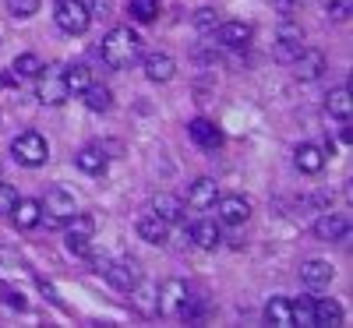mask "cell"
<instances>
[{
  "instance_id": "836d02e7",
  "label": "cell",
  "mask_w": 353,
  "mask_h": 328,
  "mask_svg": "<svg viewBox=\"0 0 353 328\" xmlns=\"http://www.w3.org/2000/svg\"><path fill=\"white\" fill-rule=\"evenodd\" d=\"M14 201H18V191H14L11 184L0 181V216H8L11 208H14Z\"/></svg>"
},
{
  "instance_id": "4dcf8cb0",
  "label": "cell",
  "mask_w": 353,
  "mask_h": 328,
  "mask_svg": "<svg viewBox=\"0 0 353 328\" xmlns=\"http://www.w3.org/2000/svg\"><path fill=\"white\" fill-rule=\"evenodd\" d=\"M191 21H194L198 32H209V28L219 25V11H216V8H198V11L191 14Z\"/></svg>"
},
{
  "instance_id": "6da1fadb",
  "label": "cell",
  "mask_w": 353,
  "mask_h": 328,
  "mask_svg": "<svg viewBox=\"0 0 353 328\" xmlns=\"http://www.w3.org/2000/svg\"><path fill=\"white\" fill-rule=\"evenodd\" d=\"M99 57L106 61V68H113V71L131 68L141 57V36L134 32V28H128V25H117V28H110V32L103 36Z\"/></svg>"
},
{
  "instance_id": "ac0fdd59",
  "label": "cell",
  "mask_w": 353,
  "mask_h": 328,
  "mask_svg": "<svg viewBox=\"0 0 353 328\" xmlns=\"http://www.w3.org/2000/svg\"><path fill=\"white\" fill-rule=\"evenodd\" d=\"M141 71H145V78H149V81L163 85V81H170L176 74V61H173L170 53H149V57H145V64H141Z\"/></svg>"
},
{
  "instance_id": "7a4b0ae2",
  "label": "cell",
  "mask_w": 353,
  "mask_h": 328,
  "mask_svg": "<svg viewBox=\"0 0 353 328\" xmlns=\"http://www.w3.org/2000/svg\"><path fill=\"white\" fill-rule=\"evenodd\" d=\"M36 96L46 106L68 103L71 88H68V78H64V64H43L39 68V74H36Z\"/></svg>"
},
{
  "instance_id": "7402d4cb",
  "label": "cell",
  "mask_w": 353,
  "mask_h": 328,
  "mask_svg": "<svg viewBox=\"0 0 353 328\" xmlns=\"http://www.w3.org/2000/svg\"><path fill=\"white\" fill-rule=\"evenodd\" d=\"M191 240H194V247H201V251H216V247L223 244L219 223H212V219H198V223L191 226Z\"/></svg>"
},
{
  "instance_id": "d590c367",
  "label": "cell",
  "mask_w": 353,
  "mask_h": 328,
  "mask_svg": "<svg viewBox=\"0 0 353 328\" xmlns=\"http://www.w3.org/2000/svg\"><path fill=\"white\" fill-rule=\"evenodd\" d=\"M85 8H88V14H106L110 11V0H85Z\"/></svg>"
},
{
  "instance_id": "5bb4252c",
  "label": "cell",
  "mask_w": 353,
  "mask_h": 328,
  "mask_svg": "<svg viewBox=\"0 0 353 328\" xmlns=\"http://www.w3.org/2000/svg\"><path fill=\"white\" fill-rule=\"evenodd\" d=\"M134 229H138V236L145 244H166L170 240V223H163L156 212H141Z\"/></svg>"
},
{
  "instance_id": "d6a6232c",
  "label": "cell",
  "mask_w": 353,
  "mask_h": 328,
  "mask_svg": "<svg viewBox=\"0 0 353 328\" xmlns=\"http://www.w3.org/2000/svg\"><path fill=\"white\" fill-rule=\"evenodd\" d=\"M68 251H71V254H78V258H88V254H92V236L68 233Z\"/></svg>"
},
{
  "instance_id": "f1b7e54d",
  "label": "cell",
  "mask_w": 353,
  "mask_h": 328,
  "mask_svg": "<svg viewBox=\"0 0 353 328\" xmlns=\"http://www.w3.org/2000/svg\"><path fill=\"white\" fill-rule=\"evenodd\" d=\"M64 78H68L71 92H85V88L92 85V71H88V64H71V68H64Z\"/></svg>"
},
{
  "instance_id": "74e56055",
  "label": "cell",
  "mask_w": 353,
  "mask_h": 328,
  "mask_svg": "<svg viewBox=\"0 0 353 328\" xmlns=\"http://www.w3.org/2000/svg\"><path fill=\"white\" fill-rule=\"evenodd\" d=\"M0 121H4V113H0Z\"/></svg>"
},
{
  "instance_id": "484cf974",
  "label": "cell",
  "mask_w": 353,
  "mask_h": 328,
  "mask_svg": "<svg viewBox=\"0 0 353 328\" xmlns=\"http://www.w3.org/2000/svg\"><path fill=\"white\" fill-rule=\"evenodd\" d=\"M81 96H85V106L92 110V113H106V110H113V92H110L106 85H96V81H92Z\"/></svg>"
},
{
  "instance_id": "f546056e",
  "label": "cell",
  "mask_w": 353,
  "mask_h": 328,
  "mask_svg": "<svg viewBox=\"0 0 353 328\" xmlns=\"http://www.w3.org/2000/svg\"><path fill=\"white\" fill-rule=\"evenodd\" d=\"M128 11H131L134 21L149 25V21H156V14H159V0H131Z\"/></svg>"
},
{
  "instance_id": "603a6c76",
  "label": "cell",
  "mask_w": 353,
  "mask_h": 328,
  "mask_svg": "<svg viewBox=\"0 0 353 328\" xmlns=\"http://www.w3.org/2000/svg\"><path fill=\"white\" fill-rule=\"evenodd\" d=\"M325 113L336 116V121H343V124H350V116H353V99H350V88H346V85L332 88V92L325 96Z\"/></svg>"
},
{
  "instance_id": "4316f807",
  "label": "cell",
  "mask_w": 353,
  "mask_h": 328,
  "mask_svg": "<svg viewBox=\"0 0 353 328\" xmlns=\"http://www.w3.org/2000/svg\"><path fill=\"white\" fill-rule=\"evenodd\" d=\"M290 314H293V325L314 328V296H301V300H290Z\"/></svg>"
},
{
  "instance_id": "ffe728a7",
  "label": "cell",
  "mask_w": 353,
  "mask_h": 328,
  "mask_svg": "<svg viewBox=\"0 0 353 328\" xmlns=\"http://www.w3.org/2000/svg\"><path fill=\"white\" fill-rule=\"evenodd\" d=\"M219 198V184L212 181V176H198V181L188 187V205L194 208H212Z\"/></svg>"
},
{
  "instance_id": "52a82bcc",
  "label": "cell",
  "mask_w": 353,
  "mask_h": 328,
  "mask_svg": "<svg viewBox=\"0 0 353 328\" xmlns=\"http://www.w3.org/2000/svg\"><path fill=\"white\" fill-rule=\"evenodd\" d=\"M304 46H307V43H304V28L293 25V21H283L279 32H276V61L293 64V61L304 53Z\"/></svg>"
},
{
  "instance_id": "83f0119b",
  "label": "cell",
  "mask_w": 353,
  "mask_h": 328,
  "mask_svg": "<svg viewBox=\"0 0 353 328\" xmlns=\"http://www.w3.org/2000/svg\"><path fill=\"white\" fill-rule=\"evenodd\" d=\"M39 68H43V61H39L36 53H18L14 64H11V74H14V78H36Z\"/></svg>"
},
{
  "instance_id": "2e32d148",
  "label": "cell",
  "mask_w": 353,
  "mask_h": 328,
  "mask_svg": "<svg viewBox=\"0 0 353 328\" xmlns=\"http://www.w3.org/2000/svg\"><path fill=\"white\" fill-rule=\"evenodd\" d=\"M188 134H191V141H194L198 148H205V152H212V148L223 145V131H219L212 121H205V116H198V121L188 124Z\"/></svg>"
},
{
  "instance_id": "4fadbf2b",
  "label": "cell",
  "mask_w": 353,
  "mask_h": 328,
  "mask_svg": "<svg viewBox=\"0 0 353 328\" xmlns=\"http://www.w3.org/2000/svg\"><path fill=\"white\" fill-rule=\"evenodd\" d=\"M216 39L226 50H244L251 43V25H244V21H219L216 25Z\"/></svg>"
},
{
  "instance_id": "8d00e7d4",
  "label": "cell",
  "mask_w": 353,
  "mask_h": 328,
  "mask_svg": "<svg viewBox=\"0 0 353 328\" xmlns=\"http://www.w3.org/2000/svg\"><path fill=\"white\" fill-rule=\"evenodd\" d=\"M304 4V0H276V11H283V14H293V11H297Z\"/></svg>"
},
{
  "instance_id": "9a60e30c",
  "label": "cell",
  "mask_w": 353,
  "mask_h": 328,
  "mask_svg": "<svg viewBox=\"0 0 353 328\" xmlns=\"http://www.w3.org/2000/svg\"><path fill=\"white\" fill-rule=\"evenodd\" d=\"M149 212H156L163 223H181L184 219V212H188V205L181 201V198H176V194H170V191H163V194H156L152 198V205H149Z\"/></svg>"
},
{
  "instance_id": "e0dca14e",
  "label": "cell",
  "mask_w": 353,
  "mask_h": 328,
  "mask_svg": "<svg viewBox=\"0 0 353 328\" xmlns=\"http://www.w3.org/2000/svg\"><path fill=\"white\" fill-rule=\"evenodd\" d=\"M293 64H297V78H301V81H318L321 74H325V68H329V64H325V53L311 50V46H304V53H301Z\"/></svg>"
},
{
  "instance_id": "7c38bea8",
  "label": "cell",
  "mask_w": 353,
  "mask_h": 328,
  "mask_svg": "<svg viewBox=\"0 0 353 328\" xmlns=\"http://www.w3.org/2000/svg\"><path fill=\"white\" fill-rule=\"evenodd\" d=\"M332 276H336V268H332L325 258H307V261L301 265V283H304L307 289H321V286H329V283H332Z\"/></svg>"
},
{
  "instance_id": "277c9868",
  "label": "cell",
  "mask_w": 353,
  "mask_h": 328,
  "mask_svg": "<svg viewBox=\"0 0 353 328\" xmlns=\"http://www.w3.org/2000/svg\"><path fill=\"white\" fill-rule=\"evenodd\" d=\"M53 21H57V28H61V32H68V36H85L88 25H92V14H88L85 0H57Z\"/></svg>"
},
{
  "instance_id": "f35d334b",
  "label": "cell",
  "mask_w": 353,
  "mask_h": 328,
  "mask_svg": "<svg viewBox=\"0 0 353 328\" xmlns=\"http://www.w3.org/2000/svg\"><path fill=\"white\" fill-rule=\"evenodd\" d=\"M0 170H4V166H0Z\"/></svg>"
},
{
  "instance_id": "8fae6325",
  "label": "cell",
  "mask_w": 353,
  "mask_h": 328,
  "mask_svg": "<svg viewBox=\"0 0 353 328\" xmlns=\"http://www.w3.org/2000/svg\"><path fill=\"white\" fill-rule=\"evenodd\" d=\"M293 166H297L301 173H307V176L321 173V170H325V148L314 145V141L297 145V148H293Z\"/></svg>"
},
{
  "instance_id": "5b68a950",
  "label": "cell",
  "mask_w": 353,
  "mask_h": 328,
  "mask_svg": "<svg viewBox=\"0 0 353 328\" xmlns=\"http://www.w3.org/2000/svg\"><path fill=\"white\" fill-rule=\"evenodd\" d=\"M74 212H78V198L71 191H64V187H50V194L43 201V219L39 223H46V226L57 229V226H64Z\"/></svg>"
},
{
  "instance_id": "d4e9b609",
  "label": "cell",
  "mask_w": 353,
  "mask_h": 328,
  "mask_svg": "<svg viewBox=\"0 0 353 328\" xmlns=\"http://www.w3.org/2000/svg\"><path fill=\"white\" fill-rule=\"evenodd\" d=\"M265 325L293 328V314H290V300H286V296H272V300L265 304Z\"/></svg>"
},
{
  "instance_id": "e575fe53",
  "label": "cell",
  "mask_w": 353,
  "mask_h": 328,
  "mask_svg": "<svg viewBox=\"0 0 353 328\" xmlns=\"http://www.w3.org/2000/svg\"><path fill=\"white\" fill-rule=\"evenodd\" d=\"M329 18L332 21H346L350 18V0H332V4H329Z\"/></svg>"
},
{
  "instance_id": "44dd1931",
  "label": "cell",
  "mask_w": 353,
  "mask_h": 328,
  "mask_svg": "<svg viewBox=\"0 0 353 328\" xmlns=\"http://www.w3.org/2000/svg\"><path fill=\"white\" fill-rule=\"evenodd\" d=\"M106 163H110V156H106V148H103V145H85L81 152L74 156V166H78L81 173H88V176L103 173Z\"/></svg>"
},
{
  "instance_id": "d6986e66",
  "label": "cell",
  "mask_w": 353,
  "mask_h": 328,
  "mask_svg": "<svg viewBox=\"0 0 353 328\" xmlns=\"http://www.w3.org/2000/svg\"><path fill=\"white\" fill-rule=\"evenodd\" d=\"M8 216L14 219L18 229H32V226H39V219H43V201H36V198H18Z\"/></svg>"
},
{
  "instance_id": "30bf717a",
  "label": "cell",
  "mask_w": 353,
  "mask_h": 328,
  "mask_svg": "<svg viewBox=\"0 0 353 328\" xmlns=\"http://www.w3.org/2000/svg\"><path fill=\"white\" fill-rule=\"evenodd\" d=\"M346 233H350V223L343 212H321L314 219V236L321 244H339V240H346Z\"/></svg>"
},
{
  "instance_id": "1f68e13d",
  "label": "cell",
  "mask_w": 353,
  "mask_h": 328,
  "mask_svg": "<svg viewBox=\"0 0 353 328\" xmlns=\"http://www.w3.org/2000/svg\"><path fill=\"white\" fill-rule=\"evenodd\" d=\"M39 11V0H8V14L25 21V18H32Z\"/></svg>"
},
{
  "instance_id": "cb8c5ba5",
  "label": "cell",
  "mask_w": 353,
  "mask_h": 328,
  "mask_svg": "<svg viewBox=\"0 0 353 328\" xmlns=\"http://www.w3.org/2000/svg\"><path fill=\"white\" fill-rule=\"evenodd\" d=\"M343 321V307L332 296H314V328H332Z\"/></svg>"
},
{
  "instance_id": "9c48e42d",
  "label": "cell",
  "mask_w": 353,
  "mask_h": 328,
  "mask_svg": "<svg viewBox=\"0 0 353 328\" xmlns=\"http://www.w3.org/2000/svg\"><path fill=\"white\" fill-rule=\"evenodd\" d=\"M188 296H191V286L184 279H166L159 286V311L170 314V318H176V314H181V307L188 304Z\"/></svg>"
},
{
  "instance_id": "8992f818",
  "label": "cell",
  "mask_w": 353,
  "mask_h": 328,
  "mask_svg": "<svg viewBox=\"0 0 353 328\" xmlns=\"http://www.w3.org/2000/svg\"><path fill=\"white\" fill-rule=\"evenodd\" d=\"M99 265V272L106 276V283L113 289H121V293H134L141 286V272H138V265L121 258V261H96Z\"/></svg>"
},
{
  "instance_id": "ba28073f",
  "label": "cell",
  "mask_w": 353,
  "mask_h": 328,
  "mask_svg": "<svg viewBox=\"0 0 353 328\" xmlns=\"http://www.w3.org/2000/svg\"><path fill=\"white\" fill-rule=\"evenodd\" d=\"M216 216H219V226H244L251 219V201L244 194H223L216 198Z\"/></svg>"
},
{
  "instance_id": "3957f363",
  "label": "cell",
  "mask_w": 353,
  "mask_h": 328,
  "mask_svg": "<svg viewBox=\"0 0 353 328\" xmlns=\"http://www.w3.org/2000/svg\"><path fill=\"white\" fill-rule=\"evenodd\" d=\"M11 156H14V163L36 170V166H43V163L50 159V145H46V138H43L39 131H21V134L11 141Z\"/></svg>"
}]
</instances>
